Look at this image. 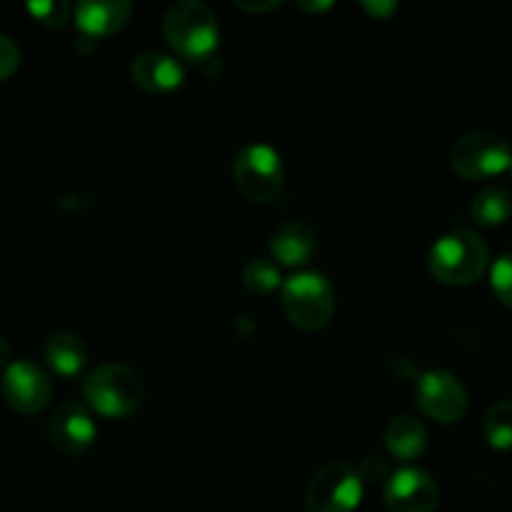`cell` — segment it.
Segmentation results:
<instances>
[{
    "instance_id": "484cf974",
    "label": "cell",
    "mask_w": 512,
    "mask_h": 512,
    "mask_svg": "<svg viewBox=\"0 0 512 512\" xmlns=\"http://www.w3.org/2000/svg\"><path fill=\"white\" fill-rule=\"evenodd\" d=\"M240 10H248V13H265V10L278 8V0H268V3H245V0H235Z\"/></svg>"
},
{
    "instance_id": "e0dca14e",
    "label": "cell",
    "mask_w": 512,
    "mask_h": 512,
    "mask_svg": "<svg viewBox=\"0 0 512 512\" xmlns=\"http://www.w3.org/2000/svg\"><path fill=\"white\" fill-rule=\"evenodd\" d=\"M470 218L480 228H500L512 218V190L505 185H488L470 203Z\"/></svg>"
},
{
    "instance_id": "4fadbf2b",
    "label": "cell",
    "mask_w": 512,
    "mask_h": 512,
    "mask_svg": "<svg viewBox=\"0 0 512 512\" xmlns=\"http://www.w3.org/2000/svg\"><path fill=\"white\" fill-rule=\"evenodd\" d=\"M133 5L128 0H85L75 5V25L85 38H105L128 23Z\"/></svg>"
},
{
    "instance_id": "ffe728a7",
    "label": "cell",
    "mask_w": 512,
    "mask_h": 512,
    "mask_svg": "<svg viewBox=\"0 0 512 512\" xmlns=\"http://www.w3.org/2000/svg\"><path fill=\"white\" fill-rule=\"evenodd\" d=\"M28 13L45 28H63L73 13V5L68 0H35L28 3Z\"/></svg>"
},
{
    "instance_id": "4316f807",
    "label": "cell",
    "mask_w": 512,
    "mask_h": 512,
    "mask_svg": "<svg viewBox=\"0 0 512 512\" xmlns=\"http://www.w3.org/2000/svg\"><path fill=\"white\" fill-rule=\"evenodd\" d=\"M13 363V350H10V343L8 340L0 335V370H5L8 365Z\"/></svg>"
},
{
    "instance_id": "83f0119b",
    "label": "cell",
    "mask_w": 512,
    "mask_h": 512,
    "mask_svg": "<svg viewBox=\"0 0 512 512\" xmlns=\"http://www.w3.org/2000/svg\"><path fill=\"white\" fill-rule=\"evenodd\" d=\"M300 8L303 10H315V13H318V10H328V8H333V3H328V0H325V3H298Z\"/></svg>"
},
{
    "instance_id": "3957f363",
    "label": "cell",
    "mask_w": 512,
    "mask_h": 512,
    "mask_svg": "<svg viewBox=\"0 0 512 512\" xmlns=\"http://www.w3.org/2000/svg\"><path fill=\"white\" fill-rule=\"evenodd\" d=\"M83 398L98 415L118 420L140 408L145 385L130 365L103 363L83 380Z\"/></svg>"
},
{
    "instance_id": "7c38bea8",
    "label": "cell",
    "mask_w": 512,
    "mask_h": 512,
    "mask_svg": "<svg viewBox=\"0 0 512 512\" xmlns=\"http://www.w3.org/2000/svg\"><path fill=\"white\" fill-rule=\"evenodd\" d=\"M130 80L145 93H170L180 88L185 80V70L178 58L160 50H143L130 63Z\"/></svg>"
},
{
    "instance_id": "f1b7e54d",
    "label": "cell",
    "mask_w": 512,
    "mask_h": 512,
    "mask_svg": "<svg viewBox=\"0 0 512 512\" xmlns=\"http://www.w3.org/2000/svg\"><path fill=\"white\" fill-rule=\"evenodd\" d=\"M508 173H510V178H512V163H510V168H508Z\"/></svg>"
},
{
    "instance_id": "277c9868",
    "label": "cell",
    "mask_w": 512,
    "mask_h": 512,
    "mask_svg": "<svg viewBox=\"0 0 512 512\" xmlns=\"http://www.w3.org/2000/svg\"><path fill=\"white\" fill-rule=\"evenodd\" d=\"M280 303L295 328L315 333L333 320L338 295H335L333 283L323 273L308 270V273H298L285 280Z\"/></svg>"
},
{
    "instance_id": "2e32d148",
    "label": "cell",
    "mask_w": 512,
    "mask_h": 512,
    "mask_svg": "<svg viewBox=\"0 0 512 512\" xmlns=\"http://www.w3.org/2000/svg\"><path fill=\"white\" fill-rule=\"evenodd\" d=\"M45 363L60 378H75L88 363V345L75 333H55L45 345Z\"/></svg>"
},
{
    "instance_id": "52a82bcc",
    "label": "cell",
    "mask_w": 512,
    "mask_h": 512,
    "mask_svg": "<svg viewBox=\"0 0 512 512\" xmlns=\"http://www.w3.org/2000/svg\"><path fill=\"white\" fill-rule=\"evenodd\" d=\"M363 500V480L353 465L343 460L325 463L313 475L305 493L310 512H355Z\"/></svg>"
},
{
    "instance_id": "8992f818",
    "label": "cell",
    "mask_w": 512,
    "mask_h": 512,
    "mask_svg": "<svg viewBox=\"0 0 512 512\" xmlns=\"http://www.w3.org/2000/svg\"><path fill=\"white\" fill-rule=\"evenodd\" d=\"M448 160L455 175H460L463 180L480 183V180H490L508 173L512 163V148L503 135L478 130V133H468L455 140Z\"/></svg>"
},
{
    "instance_id": "7a4b0ae2",
    "label": "cell",
    "mask_w": 512,
    "mask_h": 512,
    "mask_svg": "<svg viewBox=\"0 0 512 512\" xmlns=\"http://www.w3.org/2000/svg\"><path fill=\"white\" fill-rule=\"evenodd\" d=\"M490 265V250L485 240L473 230H453L443 238L435 240L428 255V268L435 280L443 285H463L478 283Z\"/></svg>"
},
{
    "instance_id": "5bb4252c",
    "label": "cell",
    "mask_w": 512,
    "mask_h": 512,
    "mask_svg": "<svg viewBox=\"0 0 512 512\" xmlns=\"http://www.w3.org/2000/svg\"><path fill=\"white\" fill-rule=\"evenodd\" d=\"M318 248V238L310 225L300 220H288L270 235V253L283 265H303L313 258Z\"/></svg>"
},
{
    "instance_id": "6da1fadb",
    "label": "cell",
    "mask_w": 512,
    "mask_h": 512,
    "mask_svg": "<svg viewBox=\"0 0 512 512\" xmlns=\"http://www.w3.org/2000/svg\"><path fill=\"white\" fill-rule=\"evenodd\" d=\"M163 33L170 48L185 60L203 65L218 58L220 25L213 10L200 0H180L165 10Z\"/></svg>"
},
{
    "instance_id": "d6986e66",
    "label": "cell",
    "mask_w": 512,
    "mask_h": 512,
    "mask_svg": "<svg viewBox=\"0 0 512 512\" xmlns=\"http://www.w3.org/2000/svg\"><path fill=\"white\" fill-rule=\"evenodd\" d=\"M243 285L253 295H270L280 285V270L273 258H253L243 268Z\"/></svg>"
},
{
    "instance_id": "9a60e30c",
    "label": "cell",
    "mask_w": 512,
    "mask_h": 512,
    "mask_svg": "<svg viewBox=\"0 0 512 512\" xmlns=\"http://www.w3.org/2000/svg\"><path fill=\"white\" fill-rule=\"evenodd\" d=\"M385 448L398 460H415L428 448V430L413 415H398L385 430Z\"/></svg>"
},
{
    "instance_id": "d4e9b609",
    "label": "cell",
    "mask_w": 512,
    "mask_h": 512,
    "mask_svg": "<svg viewBox=\"0 0 512 512\" xmlns=\"http://www.w3.org/2000/svg\"><path fill=\"white\" fill-rule=\"evenodd\" d=\"M88 198L90 195H85V193H68L58 200V205L63 210H75V213H80V210L93 208V205H88V203H80V200H88Z\"/></svg>"
},
{
    "instance_id": "8fae6325",
    "label": "cell",
    "mask_w": 512,
    "mask_h": 512,
    "mask_svg": "<svg viewBox=\"0 0 512 512\" xmlns=\"http://www.w3.org/2000/svg\"><path fill=\"white\" fill-rule=\"evenodd\" d=\"M98 428L80 403H60L48 420V438L60 453L80 455L93 445Z\"/></svg>"
},
{
    "instance_id": "ac0fdd59",
    "label": "cell",
    "mask_w": 512,
    "mask_h": 512,
    "mask_svg": "<svg viewBox=\"0 0 512 512\" xmlns=\"http://www.w3.org/2000/svg\"><path fill=\"white\" fill-rule=\"evenodd\" d=\"M485 440L495 450H512V400H500L485 413Z\"/></svg>"
},
{
    "instance_id": "cb8c5ba5",
    "label": "cell",
    "mask_w": 512,
    "mask_h": 512,
    "mask_svg": "<svg viewBox=\"0 0 512 512\" xmlns=\"http://www.w3.org/2000/svg\"><path fill=\"white\" fill-rule=\"evenodd\" d=\"M363 8H365V13L373 15L375 20H385V18H390L393 13H398V3H390V0H375V3L373 0H365Z\"/></svg>"
},
{
    "instance_id": "7402d4cb",
    "label": "cell",
    "mask_w": 512,
    "mask_h": 512,
    "mask_svg": "<svg viewBox=\"0 0 512 512\" xmlns=\"http://www.w3.org/2000/svg\"><path fill=\"white\" fill-rule=\"evenodd\" d=\"M360 480L365 483H385L390 478V470H388V460L380 458V455H368V458L360 463L358 468Z\"/></svg>"
},
{
    "instance_id": "9c48e42d",
    "label": "cell",
    "mask_w": 512,
    "mask_h": 512,
    "mask_svg": "<svg viewBox=\"0 0 512 512\" xmlns=\"http://www.w3.org/2000/svg\"><path fill=\"white\" fill-rule=\"evenodd\" d=\"M3 398L15 413L35 415L45 410L53 398L48 373L33 360H13L3 373Z\"/></svg>"
},
{
    "instance_id": "603a6c76",
    "label": "cell",
    "mask_w": 512,
    "mask_h": 512,
    "mask_svg": "<svg viewBox=\"0 0 512 512\" xmlns=\"http://www.w3.org/2000/svg\"><path fill=\"white\" fill-rule=\"evenodd\" d=\"M20 65V50L8 35H0V83L8 80L10 75L18 70Z\"/></svg>"
},
{
    "instance_id": "44dd1931",
    "label": "cell",
    "mask_w": 512,
    "mask_h": 512,
    "mask_svg": "<svg viewBox=\"0 0 512 512\" xmlns=\"http://www.w3.org/2000/svg\"><path fill=\"white\" fill-rule=\"evenodd\" d=\"M490 288L505 308H512V250L500 255L490 268Z\"/></svg>"
},
{
    "instance_id": "5b68a950",
    "label": "cell",
    "mask_w": 512,
    "mask_h": 512,
    "mask_svg": "<svg viewBox=\"0 0 512 512\" xmlns=\"http://www.w3.org/2000/svg\"><path fill=\"white\" fill-rule=\"evenodd\" d=\"M235 188L253 203H275L285 190V165L280 153L265 143H253L233 160Z\"/></svg>"
},
{
    "instance_id": "ba28073f",
    "label": "cell",
    "mask_w": 512,
    "mask_h": 512,
    "mask_svg": "<svg viewBox=\"0 0 512 512\" xmlns=\"http://www.w3.org/2000/svg\"><path fill=\"white\" fill-rule=\"evenodd\" d=\"M415 403L435 423L453 425L468 413V390L448 370H425L415 385Z\"/></svg>"
},
{
    "instance_id": "30bf717a",
    "label": "cell",
    "mask_w": 512,
    "mask_h": 512,
    "mask_svg": "<svg viewBox=\"0 0 512 512\" xmlns=\"http://www.w3.org/2000/svg\"><path fill=\"white\" fill-rule=\"evenodd\" d=\"M383 498L390 512H435L440 490L425 470L400 468L385 480Z\"/></svg>"
}]
</instances>
